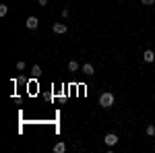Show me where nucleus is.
<instances>
[{
  "label": "nucleus",
  "mask_w": 155,
  "mask_h": 153,
  "mask_svg": "<svg viewBox=\"0 0 155 153\" xmlns=\"http://www.w3.org/2000/svg\"><path fill=\"white\" fill-rule=\"evenodd\" d=\"M114 101H116V97L110 93V91H104V93L99 95V106H101V108H106V110L114 106Z\"/></svg>",
  "instance_id": "obj_1"
},
{
  "label": "nucleus",
  "mask_w": 155,
  "mask_h": 153,
  "mask_svg": "<svg viewBox=\"0 0 155 153\" xmlns=\"http://www.w3.org/2000/svg\"><path fill=\"white\" fill-rule=\"evenodd\" d=\"M104 141H106L107 147H114V145L118 143V135H114V132H107L106 137H104Z\"/></svg>",
  "instance_id": "obj_2"
},
{
  "label": "nucleus",
  "mask_w": 155,
  "mask_h": 153,
  "mask_svg": "<svg viewBox=\"0 0 155 153\" xmlns=\"http://www.w3.org/2000/svg\"><path fill=\"white\" fill-rule=\"evenodd\" d=\"M52 29H54V33H58V35H64L66 31H68V27L64 23H54L52 25Z\"/></svg>",
  "instance_id": "obj_3"
},
{
  "label": "nucleus",
  "mask_w": 155,
  "mask_h": 153,
  "mask_svg": "<svg viewBox=\"0 0 155 153\" xmlns=\"http://www.w3.org/2000/svg\"><path fill=\"white\" fill-rule=\"evenodd\" d=\"M25 25H27V29H35L37 25H39V21H37V17H27Z\"/></svg>",
  "instance_id": "obj_4"
},
{
  "label": "nucleus",
  "mask_w": 155,
  "mask_h": 153,
  "mask_svg": "<svg viewBox=\"0 0 155 153\" xmlns=\"http://www.w3.org/2000/svg\"><path fill=\"white\" fill-rule=\"evenodd\" d=\"M81 71H83V75L91 77V75L95 72V68H93V64H89V62H87V64H83V68H81Z\"/></svg>",
  "instance_id": "obj_5"
},
{
  "label": "nucleus",
  "mask_w": 155,
  "mask_h": 153,
  "mask_svg": "<svg viewBox=\"0 0 155 153\" xmlns=\"http://www.w3.org/2000/svg\"><path fill=\"white\" fill-rule=\"evenodd\" d=\"M143 60H145V62H153V60H155V52H153V50H145Z\"/></svg>",
  "instance_id": "obj_6"
},
{
  "label": "nucleus",
  "mask_w": 155,
  "mask_h": 153,
  "mask_svg": "<svg viewBox=\"0 0 155 153\" xmlns=\"http://www.w3.org/2000/svg\"><path fill=\"white\" fill-rule=\"evenodd\" d=\"M66 151V145H64V143H56V145H54V153H64Z\"/></svg>",
  "instance_id": "obj_7"
},
{
  "label": "nucleus",
  "mask_w": 155,
  "mask_h": 153,
  "mask_svg": "<svg viewBox=\"0 0 155 153\" xmlns=\"http://www.w3.org/2000/svg\"><path fill=\"white\" fill-rule=\"evenodd\" d=\"M68 71H71V72H77V71H79V62L71 60V62H68Z\"/></svg>",
  "instance_id": "obj_8"
},
{
  "label": "nucleus",
  "mask_w": 155,
  "mask_h": 153,
  "mask_svg": "<svg viewBox=\"0 0 155 153\" xmlns=\"http://www.w3.org/2000/svg\"><path fill=\"white\" fill-rule=\"evenodd\" d=\"M31 72H33V77H39V75H41V68H39V64H33Z\"/></svg>",
  "instance_id": "obj_9"
},
{
  "label": "nucleus",
  "mask_w": 155,
  "mask_h": 153,
  "mask_svg": "<svg viewBox=\"0 0 155 153\" xmlns=\"http://www.w3.org/2000/svg\"><path fill=\"white\" fill-rule=\"evenodd\" d=\"M147 135H149V137H155V124H149V126H147Z\"/></svg>",
  "instance_id": "obj_10"
},
{
  "label": "nucleus",
  "mask_w": 155,
  "mask_h": 153,
  "mask_svg": "<svg viewBox=\"0 0 155 153\" xmlns=\"http://www.w3.org/2000/svg\"><path fill=\"white\" fill-rule=\"evenodd\" d=\"M8 12V6H4V4H0V17H4Z\"/></svg>",
  "instance_id": "obj_11"
},
{
  "label": "nucleus",
  "mask_w": 155,
  "mask_h": 153,
  "mask_svg": "<svg viewBox=\"0 0 155 153\" xmlns=\"http://www.w3.org/2000/svg\"><path fill=\"white\" fill-rule=\"evenodd\" d=\"M17 71H25V62H17Z\"/></svg>",
  "instance_id": "obj_12"
},
{
  "label": "nucleus",
  "mask_w": 155,
  "mask_h": 153,
  "mask_svg": "<svg viewBox=\"0 0 155 153\" xmlns=\"http://www.w3.org/2000/svg\"><path fill=\"white\" fill-rule=\"evenodd\" d=\"M143 4H147V6H151V4H155V0H141Z\"/></svg>",
  "instance_id": "obj_13"
},
{
  "label": "nucleus",
  "mask_w": 155,
  "mask_h": 153,
  "mask_svg": "<svg viewBox=\"0 0 155 153\" xmlns=\"http://www.w3.org/2000/svg\"><path fill=\"white\" fill-rule=\"evenodd\" d=\"M37 2H39L41 6H46V4H48V0H37Z\"/></svg>",
  "instance_id": "obj_14"
}]
</instances>
